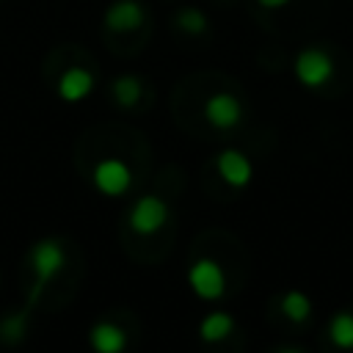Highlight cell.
<instances>
[{
    "instance_id": "cell-16",
    "label": "cell",
    "mask_w": 353,
    "mask_h": 353,
    "mask_svg": "<svg viewBox=\"0 0 353 353\" xmlns=\"http://www.w3.org/2000/svg\"><path fill=\"white\" fill-rule=\"evenodd\" d=\"M262 8H270V11H276V8H284L290 0H256Z\"/></svg>"
},
{
    "instance_id": "cell-3",
    "label": "cell",
    "mask_w": 353,
    "mask_h": 353,
    "mask_svg": "<svg viewBox=\"0 0 353 353\" xmlns=\"http://www.w3.org/2000/svg\"><path fill=\"white\" fill-rule=\"evenodd\" d=\"M188 287L199 301H218L226 292V273L212 256H199L188 268Z\"/></svg>"
},
{
    "instance_id": "cell-9",
    "label": "cell",
    "mask_w": 353,
    "mask_h": 353,
    "mask_svg": "<svg viewBox=\"0 0 353 353\" xmlns=\"http://www.w3.org/2000/svg\"><path fill=\"white\" fill-rule=\"evenodd\" d=\"M94 83L97 80L85 66H69L66 72H61V77L55 83V94H58V99H63L69 105H77L94 91Z\"/></svg>"
},
{
    "instance_id": "cell-1",
    "label": "cell",
    "mask_w": 353,
    "mask_h": 353,
    "mask_svg": "<svg viewBox=\"0 0 353 353\" xmlns=\"http://www.w3.org/2000/svg\"><path fill=\"white\" fill-rule=\"evenodd\" d=\"M171 218V207L165 199L154 196V193H146L141 199H135V204L130 207L127 212V223L135 234L141 237H149V234H157Z\"/></svg>"
},
{
    "instance_id": "cell-2",
    "label": "cell",
    "mask_w": 353,
    "mask_h": 353,
    "mask_svg": "<svg viewBox=\"0 0 353 353\" xmlns=\"http://www.w3.org/2000/svg\"><path fill=\"white\" fill-rule=\"evenodd\" d=\"M28 265H30V270H33V281H36V292H39L44 284H50V281L63 270V265H66V251H63V245H61L55 237H44V240H39V243L30 245V251H28Z\"/></svg>"
},
{
    "instance_id": "cell-10",
    "label": "cell",
    "mask_w": 353,
    "mask_h": 353,
    "mask_svg": "<svg viewBox=\"0 0 353 353\" xmlns=\"http://www.w3.org/2000/svg\"><path fill=\"white\" fill-rule=\"evenodd\" d=\"M127 342V331L113 320H97L88 331V345L94 353H124Z\"/></svg>"
},
{
    "instance_id": "cell-6",
    "label": "cell",
    "mask_w": 353,
    "mask_h": 353,
    "mask_svg": "<svg viewBox=\"0 0 353 353\" xmlns=\"http://www.w3.org/2000/svg\"><path fill=\"white\" fill-rule=\"evenodd\" d=\"M204 119L215 130H234L243 121V102L229 91H215L204 99Z\"/></svg>"
},
{
    "instance_id": "cell-17",
    "label": "cell",
    "mask_w": 353,
    "mask_h": 353,
    "mask_svg": "<svg viewBox=\"0 0 353 353\" xmlns=\"http://www.w3.org/2000/svg\"><path fill=\"white\" fill-rule=\"evenodd\" d=\"M276 353H306L303 347H279Z\"/></svg>"
},
{
    "instance_id": "cell-13",
    "label": "cell",
    "mask_w": 353,
    "mask_h": 353,
    "mask_svg": "<svg viewBox=\"0 0 353 353\" xmlns=\"http://www.w3.org/2000/svg\"><path fill=\"white\" fill-rule=\"evenodd\" d=\"M143 97V83L138 74H119L113 80V99L119 108H135Z\"/></svg>"
},
{
    "instance_id": "cell-14",
    "label": "cell",
    "mask_w": 353,
    "mask_h": 353,
    "mask_svg": "<svg viewBox=\"0 0 353 353\" xmlns=\"http://www.w3.org/2000/svg\"><path fill=\"white\" fill-rule=\"evenodd\" d=\"M328 339L339 350H353V312H336L328 320Z\"/></svg>"
},
{
    "instance_id": "cell-15",
    "label": "cell",
    "mask_w": 353,
    "mask_h": 353,
    "mask_svg": "<svg viewBox=\"0 0 353 353\" xmlns=\"http://www.w3.org/2000/svg\"><path fill=\"white\" fill-rule=\"evenodd\" d=\"M176 25H179V30H185L188 36H204V33L210 30L207 14L199 11V8H193V6H188V8H182V11L176 14Z\"/></svg>"
},
{
    "instance_id": "cell-12",
    "label": "cell",
    "mask_w": 353,
    "mask_h": 353,
    "mask_svg": "<svg viewBox=\"0 0 353 353\" xmlns=\"http://www.w3.org/2000/svg\"><path fill=\"white\" fill-rule=\"evenodd\" d=\"M279 309H281V314H284L290 323L301 325V323H306V320L312 317V298H309L306 292H301V290H290V292L281 295Z\"/></svg>"
},
{
    "instance_id": "cell-5",
    "label": "cell",
    "mask_w": 353,
    "mask_h": 353,
    "mask_svg": "<svg viewBox=\"0 0 353 353\" xmlns=\"http://www.w3.org/2000/svg\"><path fill=\"white\" fill-rule=\"evenodd\" d=\"M91 182H94L97 193H102L108 199H119L132 185V168L121 157H102L91 168Z\"/></svg>"
},
{
    "instance_id": "cell-7",
    "label": "cell",
    "mask_w": 353,
    "mask_h": 353,
    "mask_svg": "<svg viewBox=\"0 0 353 353\" xmlns=\"http://www.w3.org/2000/svg\"><path fill=\"white\" fill-rule=\"evenodd\" d=\"M215 168H218L221 179L232 188H248L254 179V163L240 149H223L215 157Z\"/></svg>"
},
{
    "instance_id": "cell-11",
    "label": "cell",
    "mask_w": 353,
    "mask_h": 353,
    "mask_svg": "<svg viewBox=\"0 0 353 353\" xmlns=\"http://www.w3.org/2000/svg\"><path fill=\"white\" fill-rule=\"evenodd\" d=\"M232 331H234V317H232L229 312H221V309L204 314L201 323H199V339H201L204 345L223 342V339L232 336Z\"/></svg>"
},
{
    "instance_id": "cell-8",
    "label": "cell",
    "mask_w": 353,
    "mask_h": 353,
    "mask_svg": "<svg viewBox=\"0 0 353 353\" xmlns=\"http://www.w3.org/2000/svg\"><path fill=\"white\" fill-rule=\"evenodd\" d=\"M146 22V8L138 0H113L105 8V28L116 33H132Z\"/></svg>"
},
{
    "instance_id": "cell-4",
    "label": "cell",
    "mask_w": 353,
    "mask_h": 353,
    "mask_svg": "<svg viewBox=\"0 0 353 353\" xmlns=\"http://www.w3.org/2000/svg\"><path fill=\"white\" fill-rule=\"evenodd\" d=\"M334 69H336L334 58L325 50H320V47H303L295 55V63H292L295 80L303 88H323L334 77Z\"/></svg>"
}]
</instances>
